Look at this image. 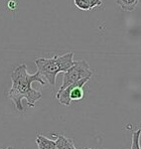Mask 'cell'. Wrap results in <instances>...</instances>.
Returning <instances> with one entry per match:
<instances>
[{"mask_svg":"<svg viewBox=\"0 0 141 149\" xmlns=\"http://www.w3.org/2000/svg\"><path fill=\"white\" fill-rule=\"evenodd\" d=\"M12 86L8 92V97L14 103L16 109L23 111L22 100L25 98L30 107H35V103L42 98V93L32 88V84L37 81L45 86L46 81L42 79L39 72L34 74H28L27 65L21 64L13 70L11 74Z\"/></svg>","mask_w":141,"mask_h":149,"instance_id":"cell-1","label":"cell"},{"mask_svg":"<svg viewBox=\"0 0 141 149\" xmlns=\"http://www.w3.org/2000/svg\"><path fill=\"white\" fill-rule=\"evenodd\" d=\"M92 74H94V72L90 69L87 61L85 60L75 61V65L69 71L64 73V81L59 91L65 90L67 86L73 85L82 79L92 78Z\"/></svg>","mask_w":141,"mask_h":149,"instance_id":"cell-2","label":"cell"},{"mask_svg":"<svg viewBox=\"0 0 141 149\" xmlns=\"http://www.w3.org/2000/svg\"><path fill=\"white\" fill-rule=\"evenodd\" d=\"M90 80V78L82 79L73 85L67 86L65 90L58 91L56 95V98L59 100V102L63 105L69 107L72 102H80L85 97L83 92V86Z\"/></svg>","mask_w":141,"mask_h":149,"instance_id":"cell-3","label":"cell"},{"mask_svg":"<svg viewBox=\"0 0 141 149\" xmlns=\"http://www.w3.org/2000/svg\"><path fill=\"white\" fill-rule=\"evenodd\" d=\"M35 64L37 67V72H39V74L41 76L44 77L47 80L48 83L51 86L56 85V78L57 74L60 72L59 65L57 63L56 56H54L53 58H38L35 60Z\"/></svg>","mask_w":141,"mask_h":149,"instance_id":"cell-4","label":"cell"},{"mask_svg":"<svg viewBox=\"0 0 141 149\" xmlns=\"http://www.w3.org/2000/svg\"><path fill=\"white\" fill-rule=\"evenodd\" d=\"M74 56H75L74 52L67 53V54L61 55V56H56L57 63L59 65L60 72L61 73H66L67 71H69L75 65Z\"/></svg>","mask_w":141,"mask_h":149,"instance_id":"cell-5","label":"cell"},{"mask_svg":"<svg viewBox=\"0 0 141 149\" xmlns=\"http://www.w3.org/2000/svg\"><path fill=\"white\" fill-rule=\"evenodd\" d=\"M54 136L56 137L55 149H76L73 139L67 138L65 135H61V134H54Z\"/></svg>","mask_w":141,"mask_h":149,"instance_id":"cell-6","label":"cell"},{"mask_svg":"<svg viewBox=\"0 0 141 149\" xmlns=\"http://www.w3.org/2000/svg\"><path fill=\"white\" fill-rule=\"evenodd\" d=\"M116 4L126 12H132L137 8L140 0H115Z\"/></svg>","mask_w":141,"mask_h":149,"instance_id":"cell-7","label":"cell"},{"mask_svg":"<svg viewBox=\"0 0 141 149\" xmlns=\"http://www.w3.org/2000/svg\"><path fill=\"white\" fill-rule=\"evenodd\" d=\"M36 143L38 149H55V140H51L41 134H37Z\"/></svg>","mask_w":141,"mask_h":149,"instance_id":"cell-8","label":"cell"},{"mask_svg":"<svg viewBox=\"0 0 141 149\" xmlns=\"http://www.w3.org/2000/svg\"><path fill=\"white\" fill-rule=\"evenodd\" d=\"M140 136H141V128L133 132V134H132V143H131V148L130 149H141Z\"/></svg>","mask_w":141,"mask_h":149,"instance_id":"cell-9","label":"cell"},{"mask_svg":"<svg viewBox=\"0 0 141 149\" xmlns=\"http://www.w3.org/2000/svg\"><path fill=\"white\" fill-rule=\"evenodd\" d=\"M75 5L81 10H90V0H74Z\"/></svg>","mask_w":141,"mask_h":149,"instance_id":"cell-10","label":"cell"},{"mask_svg":"<svg viewBox=\"0 0 141 149\" xmlns=\"http://www.w3.org/2000/svg\"><path fill=\"white\" fill-rule=\"evenodd\" d=\"M102 1L101 0H90V8H94V7H99L101 5Z\"/></svg>","mask_w":141,"mask_h":149,"instance_id":"cell-11","label":"cell"},{"mask_svg":"<svg viewBox=\"0 0 141 149\" xmlns=\"http://www.w3.org/2000/svg\"><path fill=\"white\" fill-rule=\"evenodd\" d=\"M6 149H13V148H12V147H11V146H10V147H7Z\"/></svg>","mask_w":141,"mask_h":149,"instance_id":"cell-12","label":"cell"},{"mask_svg":"<svg viewBox=\"0 0 141 149\" xmlns=\"http://www.w3.org/2000/svg\"><path fill=\"white\" fill-rule=\"evenodd\" d=\"M87 149H95V148H87Z\"/></svg>","mask_w":141,"mask_h":149,"instance_id":"cell-13","label":"cell"}]
</instances>
